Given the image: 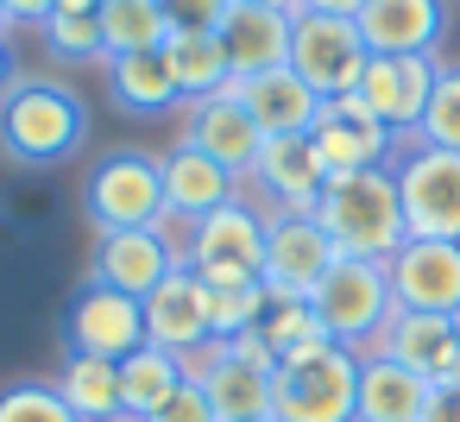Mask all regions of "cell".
<instances>
[{
	"label": "cell",
	"mask_w": 460,
	"mask_h": 422,
	"mask_svg": "<svg viewBox=\"0 0 460 422\" xmlns=\"http://www.w3.org/2000/svg\"><path fill=\"white\" fill-rule=\"evenodd\" d=\"M89 139V108L58 76H20L0 95V158L20 171H51Z\"/></svg>",
	"instance_id": "1"
},
{
	"label": "cell",
	"mask_w": 460,
	"mask_h": 422,
	"mask_svg": "<svg viewBox=\"0 0 460 422\" xmlns=\"http://www.w3.org/2000/svg\"><path fill=\"white\" fill-rule=\"evenodd\" d=\"M315 221H322V233L334 240L341 259H378V265H385V259L410 240L391 164H372V171H334V177L322 183Z\"/></svg>",
	"instance_id": "2"
},
{
	"label": "cell",
	"mask_w": 460,
	"mask_h": 422,
	"mask_svg": "<svg viewBox=\"0 0 460 422\" xmlns=\"http://www.w3.org/2000/svg\"><path fill=\"white\" fill-rule=\"evenodd\" d=\"M359 409V353L353 347H303L271 372V416L278 422H353Z\"/></svg>",
	"instance_id": "3"
},
{
	"label": "cell",
	"mask_w": 460,
	"mask_h": 422,
	"mask_svg": "<svg viewBox=\"0 0 460 422\" xmlns=\"http://www.w3.org/2000/svg\"><path fill=\"white\" fill-rule=\"evenodd\" d=\"M83 215L95 233H139V227H164V164L158 152L139 145H114L83 189Z\"/></svg>",
	"instance_id": "4"
},
{
	"label": "cell",
	"mask_w": 460,
	"mask_h": 422,
	"mask_svg": "<svg viewBox=\"0 0 460 422\" xmlns=\"http://www.w3.org/2000/svg\"><path fill=\"white\" fill-rule=\"evenodd\" d=\"M309 309H315L322 334H328L334 347H353V353H372V340H378L385 321L397 315L391 277H385L378 259H334L328 277L315 284Z\"/></svg>",
	"instance_id": "5"
},
{
	"label": "cell",
	"mask_w": 460,
	"mask_h": 422,
	"mask_svg": "<svg viewBox=\"0 0 460 422\" xmlns=\"http://www.w3.org/2000/svg\"><path fill=\"white\" fill-rule=\"evenodd\" d=\"M271 347L265 334H240V340H208L196 359H183V378H196L215 403L221 422H252V416H271Z\"/></svg>",
	"instance_id": "6"
},
{
	"label": "cell",
	"mask_w": 460,
	"mask_h": 422,
	"mask_svg": "<svg viewBox=\"0 0 460 422\" xmlns=\"http://www.w3.org/2000/svg\"><path fill=\"white\" fill-rule=\"evenodd\" d=\"M183 265L202 284H252L265 277V208L252 196L202 215L196 227H183Z\"/></svg>",
	"instance_id": "7"
},
{
	"label": "cell",
	"mask_w": 460,
	"mask_h": 422,
	"mask_svg": "<svg viewBox=\"0 0 460 422\" xmlns=\"http://www.w3.org/2000/svg\"><path fill=\"white\" fill-rule=\"evenodd\" d=\"M391 177H397L410 240H454L460 246V152L410 145L391 158Z\"/></svg>",
	"instance_id": "8"
},
{
	"label": "cell",
	"mask_w": 460,
	"mask_h": 422,
	"mask_svg": "<svg viewBox=\"0 0 460 422\" xmlns=\"http://www.w3.org/2000/svg\"><path fill=\"white\" fill-rule=\"evenodd\" d=\"M366 57L372 51H366V39H359L353 20H341V13H296L290 20V70L322 101L353 95L359 76H366Z\"/></svg>",
	"instance_id": "9"
},
{
	"label": "cell",
	"mask_w": 460,
	"mask_h": 422,
	"mask_svg": "<svg viewBox=\"0 0 460 422\" xmlns=\"http://www.w3.org/2000/svg\"><path fill=\"white\" fill-rule=\"evenodd\" d=\"M146 347V303L139 296H120L108 284H83L64 309V353H83V359H133Z\"/></svg>",
	"instance_id": "10"
},
{
	"label": "cell",
	"mask_w": 460,
	"mask_h": 422,
	"mask_svg": "<svg viewBox=\"0 0 460 422\" xmlns=\"http://www.w3.org/2000/svg\"><path fill=\"white\" fill-rule=\"evenodd\" d=\"M171 271H183V227H139V233H95L89 277L120 296H152Z\"/></svg>",
	"instance_id": "11"
},
{
	"label": "cell",
	"mask_w": 460,
	"mask_h": 422,
	"mask_svg": "<svg viewBox=\"0 0 460 422\" xmlns=\"http://www.w3.org/2000/svg\"><path fill=\"white\" fill-rule=\"evenodd\" d=\"M334 259L341 252L315 215H265V290L278 303H309Z\"/></svg>",
	"instance_id": "12"
},
{
	"label": "cell",
	"mask_w": 460,
	"mask_h": 422,
	"mask_svg": "<svg viewBox=\"0 0 460 422\" xmlns=\"http://www.w3.org/2000/svg\"><path fill=\"white\" fill-rule=\"evenodd\" d=\"M322 183H328V164L303 133V139H265V152H259V164L246 177V196L265 215H315Z\"/></svg>",
	"instance_id": "13"
},
{
	"label": "cell",
	"mask_w": 460,
	"mask_h": 422,
	"mask_svg": "<svg viewBox=\"0 0 460 422\" xmlns=\"http://www.w3.org/2000/svg\"><path fill=\"white\" fill-rule=\"evenodd\" d=\"M391 303L422 309V315H454L460 309V246L454 240H403L385 259Z\"/></svg>",
	"instance_id": "14"
},
{
	"label": "cell",
	"mask_w": 460,
	"mask_h": 422,
	"mask_svg": "<svg viewBox=\"0 0 460 422\" xmlns=\"http://www.w3.org/2000/svg\"><path fill=\"white\" fill-rule=\"evenodd\" d=\"M435 76L441 64L435 57H366V76H359V101L372 108V120H385L397 139H416L422 114H429V95H435Z\"/></svg>",
	"instance_id": "15"
},
{
	"label": "cell",
	"mask_w": 460,
	"mask_h": 422,
	"mask_svg": "<svg viewBox=\"0 0 460 422\" xmlns=\"http://www.w3.org/2000/svg\"><path fill=\"white\" fill-rule=\"evenodd\" d=\"M309 145L322 152L328 177H334V171H372V164H391V158H397V133H391L385 120H372V108H366L359 95L322 101Z\"/></svg>",
	"instance_id": "16"
},
{
	"label": "cell",
	"mask_w": 460,
	"mask_h": 422,
	"mask_svg": "<svg viewBox=\"0 0 460 422\" xmlns=\"http://www.w3.org/2000/svg\"><path fill=\"white\" fill-rule=\"evenodd\" d=\"M190 114H183V145H196V152H208L215 164H227L240 183L252 177V164H259V152H265V133L252 127V114L240 108V95H234V83L221 89V95H202V101H183Z\"/></svg>",
	"instance_id": "17"
},
{
	"label": "cell",
	"mask_w": 460,
	"mask_h": 422,
	"mask_svg": "<svg viewBox=\"0 0 460 422\" xmlns=\"http://www.w3.org/2000/svg\"><path fill=\"white\" fill-rule=\"evenodd\" d=\"M158 164H164V215H171V227H196L202 215H215V208L246 196V183L227 164H215L208 152H196L183 139L171 152H158Z\"/></svg>",
	"instance_id": "18"
},
{
	"label": "cell",
	"mask_w": 460,
	"mask_h": 422,
	"mask_svg": "<svg viewBox=\"0 0 460 422\" xmlns=\"http://www.w3.org/2000/svg\"><path fill=\"white\" fill-rule=\"evenodd\" d=\"M353 26L372 57H435L447 32V7L441 0H366Z\"/></svg>",
	"instance_id": "19"
},
{
	"label": "cell",
	"mask_w": 460,
	"mask_h": 422,
	"mask_svg": "<svg viewBox=\"0 0 460 422\" xmlns=\"http://www.w3.org/2000/svg\"><path fill=\"white\" fill-rule=\"evenodd\" d=\"M372 353L410 365V372L429 378V384H454V378H460V340H454V321H447V315L397 309V315L385 321V334L372 340Z\"/></svg>",
	"instance_id": "20"
},
{
	"label": "cell",
	"mask_w": 460,
	"mask_h": 422,
	"mask_svg": "<svg viewBox=\"0 0 460 422\" xmlns=\"http://www.w3.org/2000/svg\"><path fill=\"white\" fill-rule=\"evenodd\" d=\"M146 340L152 347H164V353H177V359H196L215 334H208V290H202V277L183 265V271H171L152 296H146Z\"/></svg>",
	"instance_id": "21"
},
{
	"label": "cell",
	"mask_w": 460,
	"mask_h": 422,
	"mask_svg": "<svg viewBox=\"0 0 460 422\" xmlns=\"http://www.w3.org/2000/svg\"><path fill=\"white\" fill-rule=\"evenodd\" d=\"M221 45L234 64V83L284 70L290 64V7H271V0H234L221 20Z\"/></svg>",
	"instance_id": "22"
},
{
	"label": "cell",
	"mask_w": 460,
	"mask_h": 422,
	"mask_svg": "<svg viewBox=\"0 0 460 422\" xmlns=\"http://www.w3.org/2000/svg\"><path fill=\"white\" fill-rule=\"evenodd\" d=\"M234 95H240V108L252 114V127H259L265 139H303V133H315L322 95H315L290 64H284V70H265V76L234 83Z\"/></svg>",
	"instance_id": "23"
},
{
	"label": "cell",
	"mask_w": 460,
	"mask_h": 422,
	"mask_svg": "<svg viewBox=\"0 0 460 422\" xmlns=\"http://www.w3.org/2000/svg\"><path fill=\"white\" fill-rule=\"evenodd\" d=\"M102 83H108V101H114L127 120H164L171 108H183V89H177L164 51L108 57V64H102Z\"/></svg>",
	"instance_id": "24"
},
{
	"label": "cell",
	"mask_w": 460,
	"mask_h": 422,
	"mask_svg": "<svg viewBox=\"0 0 460 422\" xmlns=\"http://www.w3.org/2000/svg\"><path fill=\"white\" fill-rule=\"evenodd\" d=\"M429 391L435 384L416 378L410 365L378 359V353H359V409H353V422H422Z\"/></svg>",
	"instance_id": "25"
},
{
	"label": "cell",
	"mask_w": 460,
	"mask_h": 422,
	"mask_svg": "<svg viewBox=\"0 0 460 422\" xmlns=\"http://www.w3.org/2000/svg\"><path fill=\"white\" fill-rule=\"evenodd\" d=\"M164 64L183 89V101H202V95H221L234 83V64H227V45L221 32H171L164 39Z\"/></svg>",
	"instance_id": "26"
},
{
	"label": "cell",
	"mask_w": 460,
	"mask_h": 422,
	"mask_svg": "<svg viewBox=\"0 0 460 422\" xmlns=\"http://www.w3.org/2000/svg\"><path fill=\"white\" fill-rule=\"evenodd\" d=\"M58 397L83 416V422H120V365L114 359H83V353H64L58 365Z\"/></svg>",
	"instance_id": "27"
},
{
	"label": "cell",
	"mask_w": 460,
	"mask_h": 422,
	"mask_svg": "<svg viewBox=\"0 0 460 422\" xmlns=\"http://www.w3.org/2000/svg\"><path fill=\"white\" fill-rule=\"evenodd\" d=\"M177 384H183V359L146 340L133 359H120V416H127V422H146Z\"/></svg>",
	"instance_id": "28"
},
{
	"label": "cell",
	"mask_w": 460,
	"mask_h": 422,
	"mask_svg": "<svg viewBox=\"0 0 460 422\" xmlns=\"http://www.w3.org/2000/svg\"><path fill=\"white\" fill-rule=\"evenodd\" d=\"M102 51L108 57H133V51H164L171 39V20L158 0H102ZM102 57V64H108Z\"/></svg>",
	"instance_id": "29"
},
{
	"label": "cell",
	"mask_w": 460,
	"mask_h": 422,
	"mask_svg": "<svg viewBox=\"0 0 460 422\" xmlns=\"http://www.w3.org/2000/svg\"><path fill=\"white\" fill-rule=\"evenodd\" d=\"M202 290H208V334H215V340L252 334V328L265 321V309H271L265 277H252V284H202Z\"/></svg>",
	"instance_id": "30"
},
{
	"label": "cell",
	"mask_w": 460,
	"mask_h": 422,
	"mask_svg": "<svg viewBox=\"0 0 460 422\" xmlns=\"http://www.w3.org/2000/svg\"><path fill=\"white\" fill-rule=\"evenodd\" d=\"M39 39H45V51L58 57V64H102L108 51H102V13L95 7H58L45 26H39Z\"/></svg>",
	"instance_id": "31"
},
{
	"label": "cell",
	"mask_w": 460,
	"mask_h": 422,
	"mask_svg": "<svg viewBox=\"0 0 460 422\" xmlns=\"http://www.w3.org/2000/svg\"><path fill=\"white\" fill-rule=\"evenodd\" d=\"M259 334H265L271 359H290V353H303V347H322V340H328L309 303H278V296H271V309H265Z\"/></svg>",
	"instance_id": "32"
},
{
	"label": "cell",
	"mask_w": 460,
	"mask_h": 422,
	"mask_svg": "<svg viewBox=\"0 0 460 422\" xmlns=\"http://www.w3.org/2000/svg\"><path fill=\"white\" fill-rule=\"evenodd\" d=\"M0 422H83L51 378H13L7 391H0Z\"/></svg>",
	"instance_id": "33"
},
{
	"label": "cell",
	"mask_w": 460,
	"mask_h": 422,
	"mask_svg": "<svg viewBox=\"0 0 460 422\" xmlns=\"http://www.w3.org/2000/svg\"><path fill=\"white\" fill-rule=\"evenodd\" d=\"M410 145L460 152V70H447V64H441L435 95H429V114H422V127H416V139H410Z\"/></svg>",
	"instance_id": "34"
},
{
	"label": "cell",
	"mask_w": 460,
	"mask_h": 422,
	"mask_svg": "<svg viewBox=\"0 0 460 422\" xmlns=\"http://www.w3.org/2000/svg\"><path fill=\"white\" fill-rule=\"evenodd\" d=\"M146 422H221V416H215L208 391H202L196 378H183V384H177V391H171V397H164V403H158Z\"/></svg>",
	"instance_id": "35"
},
{
	"label": "cell",
	"mask_w": 460,
	"mask_h": 422,
	"mask_svg": "<svg viewBox=\"0 0 460 422\" xmlns=\"http://www.w3.org/2000/svg\"><path fill=\"white\" fill-rule=\"evenodd\" d=\"M158 7H164L171 32H221L234 0H158Z\"/></svg>",
	"instance_id": "36"
},
{
	"label": "cell",
	"mask_w": 460,
	"mask_h": 422,
	"mask_svg": "<svg viewBox=\"0 0 460 422\" xmlns=\"http://www.w3.org/2000/svg\"><path fill=\"white\" fill-rule=\"evenodd\" d=\"M422 422H460V384H435V391H429Z\"/></svg>",
	"instance_id": "37"
},
{
	"label": "cell",
	"mask_w": 460,
	"mask_h": 422,
	"mask_svg": "<svg viewBox=\"0 0 460 422\" xmlns=\"http://www.w3.org/2000/svg\"><path fill=\"white\" fill-rule=\"evenodd\" d=\"M0 7H7L13 26H45V20L58 13V0H0Z\"/></svg>",
	"instance_id": "38"
},
{
	"label": "cell",
	"mask_w": 460,
	"mask_h": 422,
	"mask_svg": "<svg viewBox=\"0 0 460 422\" xmlns=\"http://www.w3.org/2000/svg\"><path fill=\"white\" fill-rule=\"evenodd\" d=\"M366 7V0H290V20L296 13H341V20H353Z\"/></svg>",
	"instance_id": "39"
},
{
	"label": "cell",
	"mask_w": 460,
	"mask_h": 422,
	"mask_svg": "<svg viewBox=\"0 0 460 422\" xmlns=\"http://www.w3.org/2000/svg\"><path fill=\"white\" fill-rule=\"evenodd\" d=\"M13 83H20V57H13V45H7V39H0V95H7Z\"/></svg>",
	"instance_id": "40"
},
{
	"label": "cell",
	"mask_w": 460,
	"mask_h": 422,
	"mask_svg": "<svg viewBox=\"0 0 460 422\" xmlns=\"http://www.w3.org/2000/svg\"><path fill=\"white\" fill-rule=\"evenodd\" d=\"M58 7H102V0H58Z\"/></svg>",
	"instance_id": "41"
},
{
	"label": "cell",
	"mask_w": 460,
	"mask_h": 422,
	"mask_svg": "<svg viewBox=\"0 0 460 422\" xmlns=\"http://www.w3.org/2000/svg\"><path fill=\"white\" fill-rule=\"evenodd\" d=\"M7 32H13V20H7V7H0V39H7Z\"/></svg>",
	"instance_id": "42"
},
{
	"label": "cell",
	"mask_w": 460,
	"mask_h": 422,
	"mask_svg": "<svg viewBox=\"0 0 460 422\" xmlns=\"http://www.w3.org/2000/svg\"><path fill=\"white\" fill-rule=\"evenodd\" d=\"M447 321H454V340H460V309H454V315H447Z\"/></svg>",
	"instance_id": "43"
},
{
	"label": "cell",
	"mask_w": 460,
	"mask_h": 422,
	"mask_svg": "<svg viewBox=\"0 0 460 422\" xmlns=\"http://www.w3.org/2000/svg\"><path fill=\"white\" fill-rule=\"evenodd\" d=\"M252 422H278V416H252Z\"/></svg>",
	"instance_id": "44"
},
{
	"label": "cell",
	"mask_w": 460,
	"mask_h": 422,
	"mask_svg": "<svg viewBox=\"0 0 460 422\" xmlns=\"http://www.w3.org/2000/svg\"><path fill=\"white\" fill-rule=\"evenodd\" d=\"M271 7H290V0H271Z\"/></svg>",
	"instance_id": "45"
},
{
	"label": "cell",
	"mask_w": 460,
	"mask_h": 422,
	"mask_svg": "<svg viewBox=\"0 0 460 422\" xmlns=\"http://www.w3.org/2000/svg\"><path fill=\"white\" fill-rule=\"evenodd\" d=\"M454 384H460V378H454Z\"/></svg>",
	"instance_id": "46"
},
{
	"label": "cell",
	"mask_w": 460,
	"mask_h": 422,
	"mask_svg": "<svg viewBox=\"0 0 460 422\" xmlns=\"http://www.w3.org/2000/svg\"><path fill=\"white\" fill-rule=\"evenodd\" d=\"M120 422H127V416H120Z\"/></svg>",
	"instance_id": "47"
}]
</instances>
